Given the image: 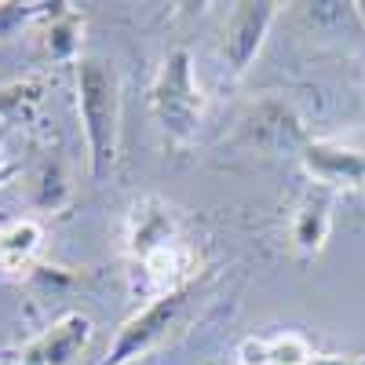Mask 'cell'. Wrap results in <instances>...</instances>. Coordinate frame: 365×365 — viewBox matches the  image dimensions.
Here are the masks:
<instances>
[{"instance_id":"obj_1","label":"cell","mask_w":365,"mask_h":365,"mask_svg":"<svg viewBox=\"0 0 365 365\" xmlns=\"http://www.w3.org/2000/svg\"><path fill=\"white\" fill-rule=\"evenodd\" d=\"M73 88H77V117L88 146L91 179L110 175L120 143V81L113 63L103 55H81L73 63Z\"/></svg>"},{"instance_id":"obj_2","label":"cell","mask_w":365,"mask_h":365,"mask_svg":"<svg viewBox=\"0 0 365 365\" xmlns=\"http://www.w3.org/2000/svg\"><path fill=\"white\" fill-rule=\"evenodd\" d=\"M150 113L172 143H194L205 117V96L194 81V58L187 48H175L161 63L150 84Z\"/></svg>"},{"instance_id":"obj_3","label":"cell","mask_w":365,"mask_h":365,"mask_svg":"<svg viewBox=\"0 0 365 365\" xmlns=\"http://www.w3.org/2000/svg\"><path fill=\"white\" fill-rule=\"evenodd\" d=\"M182 307H187V289L172 292V296L146 299L143 307L117 329L113 347L106 351V358H103L99 365H128V361L143 358L150 347H158L168 332H172V325L179 322Z\"/></svg>"},{"instance_id":"obj_4","label":"cell","mask_w":365,"mask_h":365,"mask_svg":"<svg viewBox=\"0 0 365 365\" xmlns=\"http://www.w3.org/2000/svg\"><path fill=\"white\" fill-rule=\"evenodd\" d=\"M91 336H96V322L84 311H70L55 318L22 351H15V365H73L88 351Z\"/></svg>"},{"instance_id":"obj_5","label":"cell","mask_w":365,"mask_h":365,"mask_svg":"<svg viewBox=\"0 0 365 365\" xmlns=\"http://www.w3.org/2000/svg\"><path fill=\"white\" fill-rule=\"evenodd\" d=\"M299 161L318 187L336 190H365V146H347L332 139H307Z\"/></svg>"},{"instance_id":"obj_6","label":"cell","mask_w":365,"mask_h":365,"mask_svg":"<svg viewBox=\"0 0 365 365\" xmlns=\"http://www.w3.org/2000/svg\"><path fill=\"white\" fill-rule=\"evenodd\" d=\"M274 19H278V4L270 0H259V4H237L227 29H223V63L234 77L249 73V66L256 63V55L263 51V41L270 34Z\"/></svg>"},{"instance_id":"obj_7","label":"cell","mask_w":365,"mask_h":365,"mask_svg":"<svg viewBox=\"0 0 365 365\" xmlns=\"http://www.w3.org/2000/svg\"><path fill=\"white\" fill-rule=\"evenodd\" d=\"M179 216L175 208L161 197H143L128 212V227H125V252L132 263H143L154 252L179 245Z\"/></svg>"},{"instance_id":"obj_8","label":"cell","mask_w":365,"mask_h":365,"mask_svg":"<svg viewBox=\"0 0 365 365\" xmlns=\"http://www.w3.org/2000/svg\"><path fill=\"white\" fill-rule=\"evenodd\" d=\"M332 194L329 187H318L311 182L307 190H303L296 212H292V252L311 263L322 256L325 241H329V230H332Z\"/></svg>"},{"instance_id":"obj_9","label":"cell","mask_w":365,"mask_h":365,"mask_svg":"<svg viewBox=\"0 0 365 365\" xmlns=\"http://www.w3.org/2000/svg\"><path fill=\"white\" fill-rule=\"evenodd\" d=\"M249 125V135L259 150L267 154H299L307 146V135L299 128V117L285 106V103H263L252 110V117L245 120Z\"/></svg>"},{"instance_id":"obj_10","label":"cell","mask_w":365,"mask_h":365,"mask_svg":"<svg viewBox=\"0 0 365 365\" xmlns=\"http://www.w3.org/2000/svg\"><path fill=\"white\" fill-rule=\"evenodd\" d=\"M44 249V227L37 220H11L0 227V270L4 274H26L37 263Z\"/></svg>"},{"instance_id":"obj_11","label":"cell","mask_w":365,"mask_h":365,"mask_svg":"<svg viewBox=\"0 0 365 365\" xmlns=\"http://www.w3.org/2000/svg\"><path fill=\"white\" fill-rule=\"evenodd\" d=\"M51 29H48V51L55 58H73L77 63V44H81V29H84V19H77V11H70V4H58L51 11Z\"/></svg>"},{"instance_id":"obj_12","label":"cell","mask_w":365,"mask_h":365,"mask_svg":"<svg viewBox=\"0 0 365 365\" xmlns=\"http://www.w3.org/2000/svg\"><path fill=\"white\" fill-rule=\"evenodd\" d=\"M311 361H314V347L299 332L267 336V365H311Z\"/></svg>"},{"instance_id":"obj_13","label":"cell","mask_w":365,"mask_h":365,"mask_svg":"<svg viewBox=\"0 0 365 365\" xmlns=\"http://www.w3.org/2000/svg\"><path fill=\"white\" fill-rule=\"evenodd\" d=\"M58 4H0V41L15 37L29 22H44Z\"/></svg>"},{"instance_id":"obj_14","label":"cell","mask_w":365,"mask_h":365,"mask_svg":"<svg viewBox=\"0 0 365 365\" xmlns=\"http://www.w3.org/2000/svg\"><path fill=\"white\" fill-rule=\"evenodd\" d=\"M237 361H241V365H267V336H249V340H241Z\"/></svg>"},{"instance_id":"obj_15","label":"cell","mask_w":365,"mask_h":365,"mask_svg":"<svg viewBox=\"0 0 365 365\" xmlns=\"http://www.w3.org/2000/svg\"><path fill=\"white\" fill-rule=\"evenodd\" d=\"M311 365H365V361H358L351 354H314Z\"/></svg>"},{"instance_id":"obj_16","label":"cell","mask_w":365,"mask_h":365,"mask_svg":"<svg viewBox=\"0 0 365 365\" xmlns=\"http://www.w3.org/2000/svg\"><path fill=\"white\" fill-rule=\"evenodd\" d=\"M4 139H8V117H0V161H4Z\"/></svg>"}]
</instances>
